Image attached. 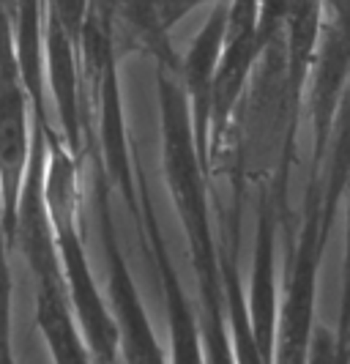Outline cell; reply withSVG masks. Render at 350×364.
<instances>
[{"mask_svg": "<svg viewBox=\"0 0 350 364\" xmlns=\"http://www.w3.org/2000/svg\"><path fill=\"white\" fill-rule=\"evenodd\" d=\"M159 107H162V137H165V173L173 203L184 222L192 266L200 285L203 301V337L205 364H236L230 350L227 334V312H224V282H222L217 241L211 236V217H208V189H205V170L197 159V148L192 137V118L186 105L184 88L159 74Z\"/></svg>", "mask_w": 350, "mask_h": 364, "instance_id": "cell-1", "label": "cell"}, {"mask_svg": "<svg viewBox=\"0 0 350 364\" xmlns=\"http://www.w3.org/2000/svg\"><path fill=\"white\" fill-rule=\"evenodd\" d=\"M96 195H99V214H102V238L107 250L110 266V293L112 310H115V328H118V350L124 364H167L165 350L159 346L153 328L148 323L146 307L140 301V293L131 282L126 260L118 250V241L112 233L110 211H107V183L102 170H96Z\"/></svg>", "mask_w": 350, "mask_h": 364, "instance_id": "cell-2", "label": "cell"}, {"mask_svg": "<svg viewBox=\"0 0 350 364\" xmlns=\"http://www.w3.org/2000/svg\"><path fill=\"white\" fill-rule=\"evenodd\" d=\"M224 22H227V3H217L211 17L200 31L197 41L181 60V88L186 93L189 118H192V137L197 148V159L203 164L205 176L211 173L208 162V118H211V91H214V74L222 55V38H224Z\"/></svg>", "mask_w": 350, "mask_h": 364, "instance_id": "cell-3", "label": "cell"}, {"mask_svg": "<svg viewBox=\"0 0 350 364\" xmlns=\"http://www.w3.org/2000/svg\"><path fill=\"white\" fill-rule=\"evenodd\" d=\"M277 203L268 195L260 200L258 217V238H255V263H252V291L246 301V315H249V328L255 337L263 364H274V340H277V257H274V244H277Z\"/></svg>", "mask_w": 350, "mask_h": 364, "instance_id": "cell-4", "label": "cell"}, {"mask_svg": "<svg viewBox=\"0 0 350 364\" xmlns=\"http://www.w3.org/2000/svg\"><path fill=\"white\" fill-rule=\"evenodd\" d=\"M143 217L148 222V236L153 241V257H156V266L162 274V288H165L167 318H170V364H205L200 323L195 318L189 299L184 296L178 274L167 257L165 241H162V233H159V225H156V217L151 211L146 192H143Z\"/></svg>", "mask_w": 350, "mask_h": 364, "instance_id": "cell-5", "label": "cell"}, {"mask_svg": "<svg viewBox=\"0 0 350 364\" xmlns=\"http://www.w3.org/2000/svg\"><path fill=\"white\" fill-rule=\"evenodd\" d=\"M36 323L53 364H93L91 348L77 326L63 277L38 279Z\"/></svg>", "mask_w": 350, "mask_h": 364, "instance_id": "cell-6", "label": "cell"}, {"mask_svg": "<svg viewBox=\"0 0 350 364\" xmlns=\"http://www.w3.org/2000/svg\"><path fill=\"white\" fill-rule=\"evenodd\" d=\"M307 364H350V346H342L326 326H312Z\"/></svg>", "mask_w": 350, "mask_h": 364, "instance_id": "cell-7", "label": "cell"}, {"mask_svg": "<svg viewBox=\"0 0 350 364\" xmlns=\"http://www.w3.org/2000/svg\"><path fill=\"white\" fill-rule=\"evenodd\" d=\"M203 3H230V0H156V11H159V19H162L167 31L175 22H181L192 9L203 6Z\"/></svg>", "mask_w": 350, "mask_h": 364, "instance_id": "cell-8", "label": "cell"}, {"mask_svg": "<svg viewBox=\"0 0 350 364\" xmlns=\"http://www.w3.org/2000/svg\"><path fill=\"white\" fill-rule=\"evenodd\" d=\"M348 250H350V211H348Z\"/></svg>", "mask_w": 350, "mask_h": 364, "instance_id": "cell-9", "label": "cell"}]
</instances>
